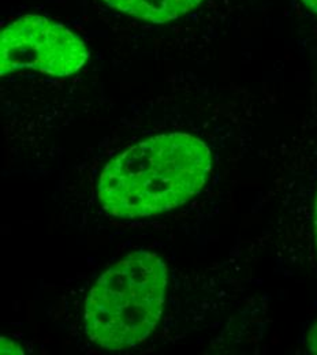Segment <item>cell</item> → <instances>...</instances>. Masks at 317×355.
Instances as JSON below:
<instances>
[{
	"label": "cell",
	"instance_id": "6da1fadb",
	"mask_svg": "<svg viewBox=\"0 0 317 355\" xmlns=\"http://www.w3.org/2000/svg\"><path fill=\"white\" fill-rule=\"evenodd\" d=\"M211 168V150L200 138L160 134L112 159L98 179L97 197L103 209L115 218L160 215L198 194Z\"/></svg>",
	"mask_w": 317,
	"mask_h": 355
},
{
	"label": "cell",
	"instance_id": "7a4b0ae2",
	"mask_svg": "<svg viewBox=\"0 0 317 355\" xmlns=\"http://www.w3.org/2000/svg\"><path fill=\"white\" fill-rule=\"evenodd\" d=\"M167 266L141 250L110 266L92 287L85 304V332L105 350L132 349L153 332L166 300Z\"/></svg>",
	"mask_w": 317,
	"mask_h": 355
},
{
	"label": "cell",
	"instance_id": "3957f363",
	"mask_svg": "<svg viewBox=\"0 0 317 355\" xmlns=\"http://www.w3.org/2000/svg\"><path fill=\"white\" fill-rule=\"evenodd\" d=\"M88 56L89 51L80 36L40 15L15 19L0 36L1 76L36 70L52 77H69L85 66Z\"/></svg>",
	"mask_w": 317,
	"mask_h": 355
},
{
	"label": "cell",
	"instance_id": "277c9868",
	"mask_svg": "<svg viewBox=\"0 0 317 355\" xmlns=\"http://www.w3.org/2000/svg\"><path fill=\"white\" fill-rule=\"evenodd\" d=\"M110 7L142 21L164 24L178 19L198 7L203 0H103Z\"/></svg>",
	"mask_w": 317,
	"mask_h": 355
},
{
	"label": "cell",
	"instance_id": "5b68a950",
	"mask_svg": "<svg viewBox=\"0 0 317 355\" xmlns=\"http://www.w3.org/2000/svg\"><path fill=\"white\" fill-rule=\"evenodd\" d=\"M22 349L17 345V342L1 338V354H22Z\"/></svg>",
	"mask_w": 317,
	"mask_h": 355
},
{
	"label": "cell",
	"instance_id": "8992f818",
	"mask_svg": "<svg viewBox=\"0 0 317 355\" xmlns=\"http://www.w3.org/2000/svg\"><path fill=\"white\" fill-rule=\"evenodd\" d=\"M308 349L311 353L317 354V318L316 321L312 324L308 334Z\"/></svg>",
	"mask_w": 317,
	"mask_h": 355
},
{
	"label": "cell",
	"instance_id": "52a82bcc",
	"mask_svg": "<svg viewBox=\"0 0 317 355\" xmlns=\"http://www.w3.org/2000/svg\"><path fill=\"white\" fill-rule=\"evenodd\" d=\"M302 3L317 15V0H302Z\"/></svg>",
	"mask_w": 317,
	"mask_h": 355
},
{
	"label": "cell",
	"instance_id": "ba28073f",
	"mask_svg": "<svg viewBox=\"0 0 317 355\" xmlns=\"http://www.w3.org/2000/svg\"><path fill=\"white\" fill-rule=\"evenodd\" d=\"M314 227H315V242H316L317 249V196L315 201V214H314Z\"/></svg>",
	"mask_w": 317,
	"mask_h": 355
}]
</instances>
